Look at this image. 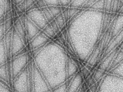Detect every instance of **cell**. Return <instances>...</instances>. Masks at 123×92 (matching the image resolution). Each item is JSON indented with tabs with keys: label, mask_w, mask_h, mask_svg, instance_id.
<instances>
[{
	"label": "cell",
	"mask_w": 123,
	"mask_h": 92,
	"mask_svg": "<svg viewBox=\"0 0 123 92\" xmlns=\"http://www.w3.org/2000/svg\"></svg>",
	"instance_id": "29"
},
{
	"label": "cell",
	"mask_w": 123,
	"mask_h": 92,
	"mask_svg": "<svg viewBox=\"0 0 123 92\" xmlns=\"http://www.w3.org/2000/svg\"><path fill=\"white\" fill-rule=\"evenodd\" d=\"M70 2L71 3L73 0H69Z\"/></svg>",
	"instance_id": "26"
},
{
	"label": "cell",
	"mask_w": 123,
	"mask_h": 92,
	"mask_svg": "<svg viewBox=\"0 0 123 92\" xmlns=\"http://www.w3.org/2000/svg\"><path fill=\"white\" fill-rule=\"evenodd\" d=\"M11 5L10 0H7L6 13L11 11Z\"/></svg>",
	"instance_id": "20"
},
{
	"label": "cell",
	"mask_w": 123,
	"mask_h": 92,
	"mask_svg": "<svg viewBox=\"0 0 123 92\" xmlns=\"http://www.w3.org/2000/svg\"><path fill=\"white\" fill-rule=\"evenodd\" d=\"M101 92H123V78L110 73L104 78L100 88Z\"/></svg>",
	"instance_id": "1"
},
{
	"label": "cell",
	"mask_w": 123,
	"mask_h": 92,
	"mask_svg": "<svg viewBox=\"0 0 123 92\" xmlns=\"http://www.w3.org/2000/svg\"><path fill=\"white\" fill-rule=\"evenodd\" d=\"M5 34L4 24L3 23L0 24V38L1 39L3 37Z\"/></svg>",
	"instance_id": "18"
},
{
	"label": "cell",
	"mask_w": 123,
	"mask_h": 92,
	"mask_svg": "<svg viewBox=\"0 0 123 92\" xmlns=\"http://www.w3.org/2000/svg\"><path fill=\"white\" fill-rule=\"evenodd\" d=\"M38 0H34L35 1L36 3Z\"/></svg>",
	"instance_id": "27"
},
{
	"label": "cell",
	"mask_w": 123,
	"mask_h": 92,
	"mask_svg": "<svg viewBox=\"0 0 123 92\" xmlns=\"http://www.w3.org/2000/svg\"><path fill=\"white\" fill-rule=\"evenodd\" d=\"M12 14L11 11L6 13L4 16L5 20L10 19L12 18Z\"/></svg>",
	"instance_id": "21"
},
{
	"label": "cell",
	"mask_w": 123,
	"mask_h": 92,
	"mask_svg": "<svg viewBox=\"0 0 123 92\" xmlns=\"http://www.w3.org/2000/svg\"><path fill=\"white\" fill-rule=\"evenodd\" d=\"M88 0H73L71 2V5L73 6H81L85 4Z\"/></svg>",
	"instance_id": "15"
},
{
	"label": "cell",
	"mask_w": 123,
	"mask_h": 92,
	"mask_svg": "<svg viewBox=\"0 0 123 92\" xmlns=\"http://www.w3.org/2000/svg\"><path fill=\"white\" fill-rule=\"evenodd\" d=\"M23 1L26 7V11L36 3L34 0H24Z\"/></svg>",
	"instance_id": "16"
},
{
	"label": "cell",
	"mask_w": 123,
	"mask_h": 92,
	"mask_svg": "<svg viewBox=\"0 0 123 92\" xmlns=\"http://www.w3.org/2000/svg\"><path fill=\"white\" fill-rule=\"evenodd\" d=\"M41 9L47 20L49 23L53 20L54 17L47 6L42 8Z\"/></svg>",
	"instance_id": "10"
},
{
	"label": "cell",
	"mask_w": 123,
	"mask_h": 92,
	"mask_svg": "<svg viewBox=\"0 0 123 92\" xmlns=\"http://www.w3.org/2000/svg\"><path fill=\"white\" fill-rule=\"evenodd\" d=\"M25 14L26 16L42 30L49 23L40 8L30 10L26 12Z\"/></svg>",
	"instance_id": "2"
},
{
	"label": "cell",
	"mask_w": 123,
	"mask_h": 92,
	"mask_svg": "<svg viewBox=\"0 0 123 92\" xmlns=\"http://www.w3.org/2000/svg\"><path fill=\"white\" fill-rule=\"evenodd\" d=\"M46 6H56L60 4L59 0H43Z\"/></svg>",
	"instance_id": "14"
},
{
	"label": "cell",
	"mask_w": 123,
	"mask_h": 92,
	"mask_svg": "<svg viewBox=\"0 0 123 92\" xmlns=\"http://www.w3.org/2000/svg\"><path fill=\"white\" fill-rule=\"evenodd\" d=\"M60 3L62 5H67L69 2V0H59Z\"/></svg>",
	"instance_id": "23"
},
{
	"label": "cell",
	"mask_w": 123,
	"mask_h": 92,
	"mask_svg": "<svg viewBox=\"0 0 123 92\" xmlns=\"http://www.w3.org/2000/svg\"><path fill=\"white\" fill-rule=\"evenodd\" d=\"M49 37L42 30L31 40V44L33 47H37L45 44L49 40Z\"/></svg>",
	"instance_id": "4"
},
{
	"label": "cell",
	"mask_w": 123,
	"mask_h": 92,
	"mask_svg": "<svg viewBox=\"0 0 123 92\" xmlns=\"http://www.w3.org/2000/svg\"><path fill=\"white\" fill-rule=\"evenodd\" d=\"M122 52H123V47H122Z\"/></svg>",
	"instance_id": "28"
},
{
	"label": "cell",
	"mask_w": 123,
	"mask_h": 92,
	"mask_svg": "<svg viewBox=\"0 0 123 92\" xmlns=\"http://www.w3.org/2000/svg\"><path fill=\"white\" fill-rule=\"evenodd\" d=\"M115 22L113 29V34L117 35L123 27V16H119Z\"/></svg>",
	"instance_id": "6"
},
{
	"label": "cell",
	"mask_w": 123,
	"mask_h": 92,
	"mask_svg": "<svg viewBox=\"0 0 123 92\" xmlns=\"http://www.w3.org/2000/svg\"><path fill=\"white\" fill-rule=\"evenodd\" d=\"M111 73L123 78V61L113 68Z\"/></svg>",
	"instance_id": "9"
},
{
	"label": "cell",
	"mask_w": 123,
	"mask_h": 92,
	"mask_svg": "<svg viewBox=\"0 0 123 92\" xmlns=\"http://www.w3.org/2000/svg\"><path fill=\"white\" fill-rule=\"evenodd\" d=\"M123 61V52L122 51L116 54L110 66V67L113 68Z\"/></svg>",
	"instance_id": "8"
},
{
	"label": "cell",
	"mask_w": 123,
	"mask_h": 92,
	"mask_svg": "<svg viewBox=\"0 0 123 92\" xmlns=\"http://www.w3.org/2000/svg\"><path fill=\"white\" fill-rule=\"evenodd\" d=\"M26 30L27 38L30 40H31L42 30L27 16Z\"/></svg>",
	"instance_id": "3"
},
{
	"label": "cell",
	"mask_w": 123,
	"mask_h": 92,
	"mask_svg": "<svg viewBox=\"0 0 123 92\" xmlns=\"http://www.w3.org/2000/svg\"><path fill=\"white\" fill-rule=\"evenodd\" d=\"M98 0H88L85 4L86 6H89L92 5Z\"/></svg>",
	"instance_id": "22"
},
{
	"label": "cell",
	"mask_w": 123,
	"mask_h": 92,
	"mask_svg": "<svg viewBox=\"0 0 123 92\" xmlns=\"http://www.w3.org/2000/svg\"><path fill=\"white\" fill-rule=\"evenodd\" d=\"M116 54L115 52H113L105 58L101 65L103 69L105 70L109 67Z\"/></svg>",
	"instance_id": "7"
},
{
	"label": "cell",
	"mask_w": 123,
	"mask_h": 92,
	"mask_svg": "<svg viewBox=\"0 0 123 92\" xmlns=\"http://www.w3.org/2000/svg\"><path fill=\"white\" fill-rule=\"evenodd\" d=\"M13 26L25 43L26 38H27L26 28L22 24L20 18L15 22Z\"/></svg>",
	"instance_id": "5"
},
{
	"label": "cell",
	"mask_w": 123,
	"mask_h": 92,
	"mask_svg": "<svg viewBox=\"0 0 123 92\" xmlns=\"http://www.w3.org/2000/svg\"><path fill=\"white\" fill-rule=\"evenodd\" d=\"M42 30L49 37H53L55 32L49 23Z\"/></svg>",
	"instance_id": "11"
},
{
	"label": "cell",
	"mask_w": 123,
	"mask_h": 92,
	"mask_svg": "<svg viewBox=\"0 0 123 92\" xmlns=\"http://www.w3.org/2000/svg\"><path fill=\"white\" fill-rule=\"evenodd\" d=\"M7 0H0V17H4L6 12Z\"/></svg>",
	"instance_id": "12"
},
{
	"label": "cell",
	"mask_w": 123,
	"mask_h": 92,
	"mask_svg": "<svg viewBox=\"0 0 123 92\" xmlns=\"http://www.w3.org/2000/svg\"><path fill=\"white\" fill-rule=\"evenodd\" d=\"M24 0H13V2L15 4L18 5L20 3Z\"/></svg>",
	"instance_id": "24"
},
{
	"label": "cell",
	"mask_w": 123,
	"mask_h": 92,
	"mask_svg": "<svg viewBox=\"0 0 123 92\" xmlns=\"http://www.w3.org/2000/svg\"><path fill=\"white\" fill-rule=\"evenodd\" d=\"M4 24L5 33L13 26L12 18L5 20Z\"/></svg>",
	"instance_id": "13"
},
{
	"label": "cell",
	"mask_w": 123,
	"mask_h": 92,
	"mask_svg": "<svg viewBox=\"0 0 123 92\" xmlns=\"http://www.w3.org/2000/svg\"><path fill=\"white\" fill-rule=\"evenodd\" d=\"M113 0H105V6L107 10H110L112 7Z\"/></svg>",
	"instance_id": "17"
},
{
	"label": "cell",
	"mask_w": 123,
	"mask_h": 92,
	"mask_svg": "<svg viewBox=\"0 0 123 92\" xmlns=\"http://www.w3.org/2000/svg\"><path fill=\"white\" fill-rule=\"evenodd\" d=\"M5 21L4 17L0 18V24L4 23Z\"/></svg>",
	"instance_id": "25"
},
{
	"label": "cell",
	"mask_w": 123,
	"mask_h": 92,
	"mask_svg": "<svg viewBox=\"0 0 123 92\" xmlns=\"http://www.w3.org/2000/svg\"><path fill=\"white\" fill-rule=\"evenodd\" d=\"M36 3L38 7L41 9L46 6V5L43 0H38Z\"/></svg>",
	"instance_id": "19"
}]
</instances>
